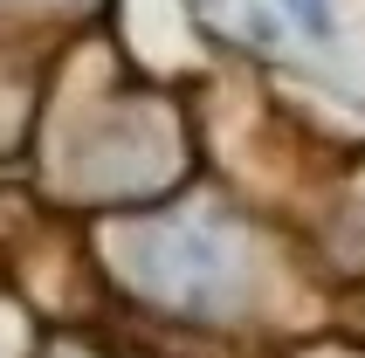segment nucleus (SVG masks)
<instances>
[{
  "label": "nucleus",
  "mask_w": 365,
  "mask_h": 358,
  "mask_svg": "<svg viewBox=\"0 0 365 358\" xmlns=\"http://www.w3.org/2000/svg\"><path fill=\"white\" fill-rule=\"evenodd\" d=\"M289 7H297V14H304L310 28H317V35H324V28H331V7H324V0H289Z\"/></svg>",
  "instance_id": "obj_1"
}]
</instances>
